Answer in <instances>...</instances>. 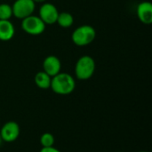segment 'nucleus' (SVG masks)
<instances>
[{"label": "nucleus", "instance_id": "2", "mask_svg": "<svg viewBox=\"0 0 152 152\" xmlns=\"http://www.w3.org/2000/svg\"><path fill=\"white\" fill-rule=\"evenodd\" d=\"M95 69L94 59L89 55H83L77 61L75 65L76 77L78 80H88L94 76Z\"/></svg>", "mask_w": 152, "mask_h": 152}, {"label": "nucleus", "instance_id": "10", "mask_svg": "<svg viewBox=\"0 0 152 152\" xmlns=\"http://www.w3.org/2000/svg\"><path fill=\"white\" fill-rule=\"evenodd\" d=\"M15 34V28L10 20H0V40L6 42L11 40Z\"/></svg>", "mask_w": 152, "mask_h": 152}, {"label": "nucleus", "instance_id": "15", "mask_svg": "<svg viewBox=\"0 0 152 152\" xmlns=\"http://www.w3.org/2000/svg\"><path fill=\"white\" fill-rule=\"evenodd\" d=\"M39 152H61L58 149L54 148L53 146V147H46V148H43L40 150Z\"/></svg>", "mask_w": 152, "mask_h": 152}, {"label": "nucleus", "instance_id": "7", "mask_svg": "<svg viewBox=\"0 0 152 152\" xmlns=\"http://www.w3.org/2000/svg\"><path fill=\"white\" fill-rule=\"evenodd\" d=\"M20 129L18 123L14 121L6 122L1 128L0 135L3 142H15L20 135Z\"/></svg>", "mask_w": 152, "mask_h": 152}, {"label": "nucleus", "instance_id": "12", "mask_svg": "<svg viewBox=\"0 0 152 152\" xmlns=\"http://www.w3.org/2000/svg\"><path fill=\"white\" fill-rule=\"evenodd\" d=\"M56 23L61 28H69L74 23V17L71 13H69L68 12H59Z\"/></svg>", "mask_w": 152, "mask_h": 152}, {"label": "nucleus", "instance_id": "13", "mask_svg": "<svg viewBox=\"0 0 152 152\" xmlns=\"http://www.w3.org/2000/svg\"><path fill=\"white\" fill-rule=\"evenodd\" d=\"M12 16V5L6 3L0 4V20H8Z\"/></svg>", "mask_w": 152, "mask_h": 152}, {"label": "nucleus", "instance_id": "8", "mask_svg": "<svg viewBox=\"0 0 152 152\" xmlns=\"http://www.w3.org/2000/svg\"><path fill=\"white\" fill-rule=\"evenodd\" d=\"M61 70V61L55 55H48L43 61V71L50 77H54Z\"/></svg>", "mask_w": 152, "mask_h": 152}, {"label": "nucleus", "instance_id": "6", "mask_svg": "<svg viewBox=\"0 0 152 152\" xmlns=\"http://www.w3.org/2000/svg\"><path fill=\"white\" fill-rule=\"evenodd\" d=\"M59 15V11L57 7L52 3H43L39 8L38 17L43 20L45 25H52L56 23Z\"/></svg>", "mask_w": 152, "mask_h": 152}, {"label": "nucleus", "instance_id": "4", "mask_svg": "<svg viewBox=\"0 0 152 152\" xmlns=\"http://www.w3.org/2000/svg\"><path fill=\"white\" fill-rule=\"evenodd\" d=\"M20 26L22 30L30 36H39L43 34L46 27L38 16L33 14L21 20Z\"/></svg>", "mask_w": 152, "mask_h": 152}, {"label": "nucleus", "instance_id": "14", "mask_svg": "<svg viewBox=\"0 0 152 152\" xmlns=\"http://www.w3.org/2000/svg\"><path fill=\"white\" fill-rule=\"evenodd\" d=\"M54 136L51 133H45L40 137V144L43 148L46 147H53L54 145Z\"/></svg>", "mask_w": 152, "mask_h": 152}, {"label": "nucleus", "instance_id": "16", "mask_svg": "<svg viewBox=\"0 0 152 152\" xmlns=\"http://www.w3.org/2000/svg\"><path fill=\"white\" fill-rule=\"evenodd\" d=\"M33 1H34L35 4H43V3H45L46 0H33Z\"/></svg>", "mask_w": 152, "mask_h": 152}, {"label": "nucleus", "instance_id": "18", "mask_svg": "<svg viewBox=\"0 0 152 152\" xmlns=\"http://www.w3.org/2000/svg\"><path fill=\"white\" fill-rule=\"evenodd\" d=\"M138 152H149V151H138Z\"/></svg>", "mask_w": 152, "mask_h": 152}, {"label": "nucleus", "instance_id": "1", "mask_svg": "<svg viewBox=\"0 0 152 152\" xmlns=\"http://www.w3.org/2000/svg\"><path fill=\"white\" fill-rule=\"evenodd\" d=\"M50 88L56 94L68 95L74 92L76 88V81L70 74L60 72L52 77Z\"/></svg>", "mask_w": 152, "mask_h": 152}, {"label": "nucleus", "instance_id": "5", "mask_svg": "<svg viewBox=\"0 0 152 152\" xmlns=\"http://www.w3.org/2000/svg\"><path fill=\"white\" fill-rule=\"evenodd\" d=\"M12 8V15L18 19L23 20L33 14L36 4L33 0H15Z\"/></svg>", "mask_w": 152, "mask_h": 152}, {"label": "nucleus", "instance_id": "17", "mask_svg": "<svg viewBox=\"0 0 152 152\" xmlns=\"http://www.w3.org/2000/svg\"><path fill=\"white\" fill-rule=\"evenodd\" d=\"M2 142H3V140H2V138H1V135H0V146H1V144H2Z\"/></svg>", "mask_w": 152, "mask_h": 152}, {"label": "nucleus", "instance_id": "11", "mask_svg": "<svg viewBox=\"0 0 152 152\" xmlns=\"http://www.w3.org/2000/svg\"><path fill=\"white\" fill-rule=\"evenodd\" d=\"M52 77L46 74L45 71H39L35 75L34 81L36 86L40 89H48L51 86Z\"/></svg>", "mask_w": 152, "mask_h": 152}, {"label": "nucleus", "instance_id": "3", "mask_svg": "<svg viewBox=\"0 0 152 152\" xmlns=\"http://www.w3.org/2000/svg\"><path fill=\"white\" fill-rule=\"evenodd\" d=\"M96 37V31L91 25H81L76 28L71 34V40L77 46H86L92 44Z\"/></svg>", "mask_w": 152, "mask_h": 152}, {"label": "nucleus", "instance_id": "9", "mask_svg": "<svg viewBox=\"0 0 152 152\" xmlns=\"http://www.w3.org/2000/svg\"><path fill=\"white\" fill-rule=\"evenodd\" d=\"M136 14L140 21L143 24L150 25L152 23V4L151 2H141L136 8Z\"/></svg>", "mask_w": 152, "mask_h": 152}]
</instances>
